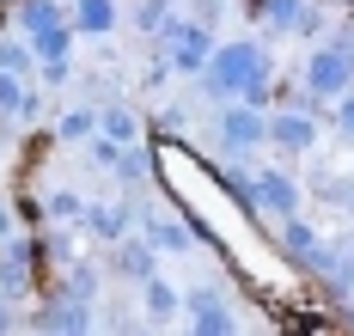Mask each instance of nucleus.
<instances>
[{
    "instance_id": "f8f14e48",
    "label": "nucleus",
    "mask_w": 354,
    "mask_h": 336,
    "mask_svg": "<svg viewBox=\"0 0 354 336\" xmlns=\"http://www.w3.org/2000/svg\"><path fill=\"white\" fill-rule=\"evenodd\" d=\"M104 141L110 147H129V141H135V116L129 111H104Z\"/></svg>"
},
{
    "instance_id": "a211bd4d",
    "label": "nucleus",
    "mask_w": 354,
    "mask_h": 336,
    "mask_svg": "<svg viewBox=\"0 0 354 336\" xmlns=\"http://www.w3.org/2000/svg\"><path fill=\"white\" fill-rule=\"evenodd\" d=\"M336 116H342V135L354 141V98H342V111H336Z\"/></svg>"
},
{
    "instance_id": "2eb2a0df",
    "label": "nucleus",
    "mask_w": 354,
    "mask_h": 336,
    "mask_svg": "<svg viewBox=\"0 0 354 336\" xmlns=\"http://www.w3.org/2000/svg\"><path fill=\"white\" fill-rule=\"evenodd\" d=\"M49 214H55V221H86V202L68 196V189H55V196H49Z\"/></svg>"
},
{
    "instance_id": "9b49d317",
    "label": "nucleus",
    "mask_w": 354,
    "mask_h": 336,
    "mask_svg": "<svg viewBox=\"0 0 354 336\" xmlns=\"http://www.w3.org/2000/svg\"><path fill=\"white\" fill-rule=\"evenodd\" d=\"M281 245L293 251V257H312V251H318V232H312L306 221H287L281 226Z\"/></svg>"
},
{
    "instance_id": "6e6552de",
    "label": "nucleus",
    "mask_w": 354,
    "mask_h": 336,
    "mask_svg": "<svg viewBox=\"0 0 354 336\" xmlns=\"http://www.w3.org/2000/svg\"><path fill=\"white\" fill-rule=\"evenodd\" d=\"M269 135H275V141H281V147H312V135H318V129H312V116H275V122H269Z\"/></svg>"
},
{
    "instance_id": "7ed1b4c3",
    "label": "nucleus",
    "mask_w": 354,
    "mask_h": 336,
    "mask_svg": "<svg viewBox=\"0 0 354 336\" xmlns=\"http://www.w3.org/2000/svg\"><path fill=\"white\" fill-rule=\"evenodd\" d=\"M306 80H312V92H330V98H336V92L354 80V62L342 55V49H318L312 68H306Z\"/></svg>"
},
{
    "instance_id": "ddd939ff",
    "label": "nucleus",
    "mask_w": 354,
    "mask_h": 336,
    "mask_svg": "<svg viewBox=\"0 0 354 336\" xmlns=\"http://www.w3.org/2000/svg\"><path fill=\"white\" fill-rule=\"evenodd\" d=\"M0 111H19V116H31V92L19 86L12 74H0Z\"/></svg>"
},
{
    "instance_id": "9d476101",
    "label": "nucleus",
    "mask_w": 354,
    "mask_h": 336,
    "mask_svg": "<svg viewBox=\"0 0 354 336\" xmlns=\"http://www.w3.org/2000/svg\"><path fill=\"white\" fill-rule=\"evenodd\" d=\"M110 25H116L110 0H80V31H110Z\"/></svg>"
},
{
    "instance_id": "1a4fd4ad",
    "label": "nucleus",
    "mask_w": 354,
    "mask_h": 336,
    "mask_svg": "<svg viewBox=\"0 0 354 336\" xmlns=\"http://www.w3.org/2000/svg\"><path fill=\"white\" fill-rule=\"evenodd\" d=\"M177 306H183V294H177L171 281H159V275H153V281H147V312H153V318H171Z\"/></svg>"
},
{
    "instance_id": "4468645a",
    "label": "nucleus",
    "mask_w": 354,
    "mask_h": 336,
    "mask_svg": "<svg viewBox=\"0 0 354 336\" xmlns=\"http://www.w3.org/2000/svg\"><path fill=\"white\" fill-rule=\"evenodd\" d=\"M0 74H31V49H25V43H0Z\"/></svg>"
},
{
    "instance_id": "20e7f679",
    "label": "nucleus",
    "mask_w": 354,
    "mask_h": 336,
    "mask_svg": "<svg viewBox=\"0 0 354 336\" xmlns=\"http://www.w3.org/2000/svg\"><path fill=\"white\" fill-rule=\"evenodd\" d=\"M165 37L177 43V68H208V62H214V43H208L202 25H171Z\"/></svg>"
},
{
    "instance_id": "dca6fc26",
    "label": "nucleus",
    "mask_w": 354,
    "mask_h": 336,
    "mask_svg": "<svg viewBox=\"0 0 354 336\" xmlns=\"http://www.w3.org/2000/svg\"><path fill=\"white\" fill-rule=\"evenodd\" d=\"M55 135H62V141H86V135H92V116H86V111H68L62 122H55Z\"/></svg>"
},
{
    "instance_id": "f3484780",
    "label": "nucleus",
    "mask_w": 354,
    "mask_h": 336,
    "mask_svg": "<svg viewBox=\"0 0 354 336\" xmlns=\"http://www.w3.org/2000/svg\"><path fill=\"white\" fill-rule=\"evenodd\" d=\"M269 12H275V25H312V12L299 0H269Z\"/></svg>"
},
{
    "instance_id": "0eeeda50",
    "label": "nucleus",
    "mask_w": 354,
    "mask_h": 336,
    "mask_svg": "<svg viewBox=\"0 0 354 336\" xmlns=\"http://www.w3.org/2000/svg\"><path fill=\"white\" fill-rule=\"evenodd\" d=\"M141 232H147V245H153V251H189V232L171 226V221H159V214H147Z\"/></svg>"
},
{
    "instance_id": "6ab92c4d",
    "label": "nucleus",
    "mask_w": 354,
    "mask_h": 336,
    "mask_svg": "<svg viewBox=\"0 0 354 336\" xmlns=\"http://www.w3.org/2000/svg\"><path fill=\"white\" fill-rule=\"evenodd\" d=\"M348 214H354V189H348Z\"/></svg>"
},
{
    "instance_id": "423d86ee",
    "label": "nucleus",
    "mask_w": 354,
    "mask_h": 336,
    "mask_svg": "<svg viewBox=\"0 0 354 336\" xmlns=\"http://www.w3.org/2000/svg\"><path fill=\"white\" fill-rule=\"evenodd\" d=\"M86 226H92V239H122V232H129V208H122V202H98V208H86Z\"/></svg>"
},
{
    "instance_id": "f03ea898",
    "label": "nucleus",
    "mask_w": 354,
    "mask_h": 336,
    "mask_svg": "<svg viewBox=\"0 0 354 336\" xmlns=\"http://www.w3.org/2000/svg\"><path fill=\"white\" fill-rule=\"evenodd\" d=\"M250 208H269V214H293V202H299V189H293V178L287 171H263L257 178V189H245Z\"/></svg>"
},
{
    "instance_id": "39448f33",
    "label": "nucleus",
    "mask_w": 354,
    "mask_h": 336,
    "mask_svg": "<svg viewBox=\"0 0 354 336\" xmlns=\"http://www.w3.org/2000/svg\"><path fill=\"white\" fill-rule=\"evenodd\" d=\"M220 135H226V147H257V141L269 135V122L250 111V104H239V111L220 116Z\"/></svg>"
},
{
    "instance_id": "f257e3e1",
    "label": "nucleus",
    "mask_w": 354,
    "mask_h": 336,
    "mask_svg": "<svg viewBox=\"0 0 354 336\" xmlns=\"http://www.w3.org/2000/svg\"><path fill=\"white\" fill-rule=\"evenodd\" d=\"M202 74H208L214 92H226V86H239V92H245L250 80L269 74V62H263V49H257V43H226V49H214V62L202 68Z\"/></svg>"
}]
</instances>
